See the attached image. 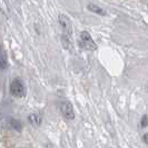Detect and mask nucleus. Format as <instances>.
<instances>
[{
    "label": "nucleus",
    "instance_id": "f257e3e1",
    "mask_svg": "<svg viewBox=\"0 0 148 148\" xmlns=\"http://www.w3.org/2000/svg\"><path fill=\"white\" fill-rule=\"evenodd\" d=\"M10 94L17 98H21L26 95V88L21 79L16 78L12 80V82L10 84Z\"/></svg>",
    "mask_w": 148,
    "mask_h": 148
},
{
    "label": "nucleus",
    "instance_id": "f03ea898",
    "mask_svg": "<svg viewBox=\"0 0 148 148\" xmlns=\"http://www.w3.org/2000/svg\"><path fill=\"white\" fill-rule=\"evenodd\" d=\"M59 22H60V26H61V28H62V36H64V39L67 40V41H69L70 40V38H71V32H73V30H71V22L69 20V18L67 17V16H64V15H60L59 16Z\"/></svg>",
    "mask_w": 148,
    "mask_h": 148
},
{
    "label": "nucleus",
    "instance_id": "7ed1b4c3",
    "mask_svg": "<svg viewBox=\"0 0 148 148\" xmlns=\"http://www.w3.org/2000/svg\"><path fill=\"white\" fill-rule=\"evenodd\" d=\"M80 46L88 50H96L97 49V45L95 44V41L92 40L91 36L87 31H82L80 34Z\"/></svg>",
    "mask_w": 148,
    "mask_h": 148
},
{
    "label": "nucleus",
    "instance_id": "20e7f679",
    "mask_svg": "<svg viewBox=\"0 0 148 148\" xmlns=\"http://www.w3.org/2000/svg\"><path fill=\"white\" fill-rule=\"evenodd\" d=\"M60 111L62 114V116L67 119V120H73L75 118V112L73 105L68 101H64L60 104Z\"/></svg>",
    "mask_w": 148,
    "mask_h": 148
},
{
    "label": "nucleus",
    "instance_id": "39448f33",
    "mask_svg": "<svg viewBox=\"0 0 148 148\" xmlns=\"http://www.w3.org/2000/svg\"><path fill=\"white\" fill-rule=\"evenodd\" d=\"M88 9L89 10H91V11H94V12H96V14H98V15H103V16L106 15V12H105L104 9L99 8L98 6H96V5H92V3L88 5Z\"/></svg>",
    "mask_w": 148,
    "mask_h": 148
},
{
    "label": "nucleus",
    "instance_id": "423d86ee",
    "mask_svg": "<svg viewBox=\"0 0 148 148\" xmlns=\"http://www.w3.org/2000/svg\"><path fill=\"white\" fill-rule=\"evenodd\" d=\"M28 119H29L30 123H31L32 125H35V126H37V125H40V121H41L40 117H39L38 115H36V114H31L29 117H28Z\"/></svg>",
    "mask_w": 148,
    "mask_h": 148
},
{
    "label": "nucleus",
    "instance_id": "0eeeda50",
    "mask_svg": "<svg viewBox=\"0 0 148 148\" xmlns=\"http://www.w3.org/2000/svg\"><path fill=\"white\" fill-rule=\"evenodd\" d=\"M7 67V59H6V56L5 53L0 50V69H3Z\"/></svg>",
    "mask_w": 148,
    "mask_h": 148
},
{
    "label": "nucleus",
    "instance_id": "6e6552de",
    "mask_svg": "<svg viewBox=\"0 0 148 148\" xmlns=\"http://www.w3.org/2000/svg\"><path fill=\"white\" fill-rule=\"evenodd\" d=\"M140 125L143 128H146L148 126V116L147 115H145V116H143V118H141V121H140Z\"/></svg>",
    "mask_w": 148,
    "mask_h": 148
},
{
    "label": "nucleus",
    "instance_id": "1a4fd4ad",
    "mask_svg": "<svg viewBox=\"0 0 148 148\" xmlns=\"http://www.w3.org/2000/svg\"><path fill=\"white\" fill-rule=\"evenodd\" d=\"M11 126L14 127L16 130H21V124H20V123H18V121H16L15 119H14V120H11Z\"/></svg>",
    "mask_w": 148,
    "mask_h": 148
},
{
    "label": "nucleus",
    "instance_id": "9d476101",
    "mask_svg": "<svg viewBox=\"0 0 148 148\" xmlns=\"http://www.w3.org/2000/svg\"><path fill=\"white\" fill-rule=\"evenodd\" d=\"M144 141L148 145V134H145V135H144Z\"/></svg>",
    "mask_w": 148,
    "mask_h": 148
}]
</instances>
